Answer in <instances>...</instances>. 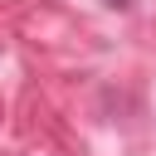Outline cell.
<instances>
[{
  "instance_id": "1",
  "label": "cell",
  "mask_w": 156,
  "mask_h": 156,
  "mask_svg": "<svg viewBox=\"0 0 156 156\" xmlns=\"http://www.w3.org/2000/svg\"><path fill=\"white\" fill-rule=\"evenodd\" d=\"M102 5H112V10H127V0H102Z\"/></svg>"
}]
</instances>
